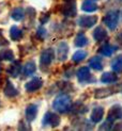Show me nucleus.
<instances>
[{
  "instance_id": "f257e3e1",
  "label": "nucleus",
  "mask_w": 122,
  "mask_h": 131,
  "mask_svg": "<svg viewBox=\"0 0 122 131\" xmlns=\"http://www.w3.org/2000/svg\"><path fill=\"white\" fill-rule=\"evenodd\" d=\"M71 107H72V100L67 94L57 96L53 101V108L59 113H68L71 111Z\"/></svg>"
},
{
  "instance_id": "f03ea898",
  "label": "nucleus",
  "mask_w": 122,
  "mask_h": 131,
  "mask_svg": "<svg viewBox=\"0 0 122 131\" xmlns=\"http://www.w3.org/2000/svg\"><path fill=\"white\" fill-rule=\"evenodd\" d=\"M119 11L117 10H112L106 13V15L103 19L104 24L108 27L109 30H115L118 26V21H119Z\"/></svg>"
},
{
  "instance_id": "7ed1b4c3",
  "label": "nucleus",
  "mask_w": 122,
  "mask_h": 131,
  "mask_svg": "<svg viewBox=\"0 0 122 131\" xmlns=\"http://www.w3.org/2000/svg\"><path fill=\"white\" fill-rule=\"evenodd\" d=\"M55 59V51L53 48L45 49L40 57V65L41 67H48Z\"/></svg>"
},
{
  "instance_id": "20e7f679",
  "label": "nucleus",
  "mask_w": 122,
  "mask_h": 131,
  "mask_svg": "<svg viewBox=\"0 0 122 131\" xmlns=\"http://www.w3.org/2000/svg\"><path fill=\"white\" fill-rule=\"evenodd\" d=\"M60 122H61V118L58 114L53 113V112H47L46 114H45L42 123H43V126L58 127L60 125Z\"/></svg>"
},
{
  "instance_id": "39448f33",
  "label": "nucleus",
  "mask_w": 122,
  "mask_h": 131,
  "mask_svg": "<svg viewBox=\"0 0 122 131\" xmlns=\"http://www.w3.org/2000/svg\"><path fill=\"white\" fill-rule=\"evenodd\" d=\"M61 13L62 15L72 17L76 15V1L75 0H65L61 6Z\"/></svg>"
},
{
  "instance_id": "423d86ee",
  "label": "nucleus",
  "mask_w": 122,
  "mask_h": 131,
  "mask_svg": "<svg viewBox=\"0 0 122 131\" xmlns=\"http://www.w3.org/2000/svg\"><path fill=\"white\" fill-rule=\"evenodd\" d=\"M98 21V17L94 15H83L79 17L78 25L82 28H91Z\"/></svg>"
},
{
  "instance_id": "0eeeda50",
  "label": "nucleus",
  "mask_w": 122,
  "mask_h": 131,
  "mask_svg": "<svg viewBox=\"0 0 122 131\" xmlns=\"http://www.w3.org/2000/svg\"><path fill=\"white\" fill-rule=\"evenodd\" d=\"M122 118V107L120 104H115L110 108V110L108 111V115H107V119L115 122L117 119Z\"/></svg>"
},
{
  "instance_id": "6e6552de",
  "label": "nucleus",
  "mask_w": 122,
  "mask_h": 131,
  "mask_svg": "<svg viewBox=\"0 0 122 131\" xmlns=\"http://www.w3.org/2000/svg\"><path fill=\"white\" fill-rule=\"evenodd\" d=\"M42 85H43V80L41 79V78L35 77V78H33V79H31L29 82L26 83L25 89L27 92H35L39 89H41Z\"/></svg>"
},
{
  "instance_id": "1a4fd4ad",
  "label": "nucleus",
  "mask_w": 122,
  "mask_h": 131,
  "mask_svg": "<svg viewBox=\"0 0 122 131\" xmlns=\"http://www.w3.org/2000/svg\"><path fill=\"white\" fill-rule=\"evenodd\" d=\"M69 53V46L67 43L61 42L57 47V58L59 61H65Z\"/></svg>"
},
{
  "instance_id": "9d476101",
  "label": "nucleus",
  "mask_w": 122,
  "mask_h": 131,
  "mask_svg": "<svg viewBox=\"0 0 122 131\" xmlns=\"http://www.w3.org/2000/svg\"><path fill=\"white\" fill-rule=\"evenodd\" d=\"M103 116H104V109L102 107H95L92 110L91 114H90V119H91L92 123L98 124L102 121Z\"/></svg>"
},
{
  "instance_id": "9b49d317",
  "label": "nucleus",
  "mask_w": 122,
  "mask_h": 131,
  "mask_svg": "<svg viewBox=\"0 0 122 131\" xmlns=\"http://www.w3.org/2000/svg\"><path fill=\"white\" fill-rule=\"evenodd\" d=\"M37 114V106L34 103H31L27 107L26 109V118H27L28 122H32L35 119Z\"/></svg>"
},
{
  "instance_id": "f8f14e48",
  "label": "nucleus",
  "mask_w": 122,
  "mask_h": 131,
  "mask_svg": "<svg viewBox=\"0 0 122 131\" xmlns=\"http://www.w3.org/2000/svg\"><path fill=\"white\" fill-rule=\"evenodd\" d=\"M115 89H98V90H95L94 92V97L96 98V99H101V98H105V97H108V96H110L112 95L114 93H116L117 91H114Z\"/></svg>"
},
{
  "instance_id": "ddd939ff",
  "label": "nucleus",
  "mask_w": 122,
  "mask_h": 131,
  "mask_svg": "<svg viewBox=\"0 0 122 131\" xmlns=\"http://www.w3.org/2000/svg\"><path fill=\"white\" fill-rule=\"evenodd\" d=\"M93 37L96 42H102L108 37V33L104 28L98 27V28H95V30L93 32Z\"/></svg>"
},
{
  "instance_id": "4468645a",
  "label": "nucleus",
  "mask_w": 122,
  "mask_h": 131,
  "mask_svg": "<svg viewBox=\"0 0 122 131\" xmlns=\"http://www.w3.org/2000/svg\"><path fill=\"white\" fill-rule=\"evenodd\" d=\"M90 69L89 67H86L83 66L81 68L78 69V71H77V78H78V81L79 82H86L90 79Z\"/></svg>"
},
{
  "instance_id": "2eb2a0df",
  "label": "nucleus",
  "mask_w": 122,
  "mask_h": 131,
  "mask_svg": "<svg viewBox=\"0 0 122 131\" xmlns=\"http://www.w3.org/2000/svg\"><path fill=\"white\" fill-rule=\"evenodd\" d=\"M3 93L6 97L13 98V97H16L18 95V91L15 89V86L13 85L10 81H6V84H5L4 90H3Z\"/></svg>"
},
{
  "instance_id": "dca6fc26",
  "label": "nucleus",
  "mask_w": 122,
  "mask_h": 131,
  "mask_svg": "<svg viewBox=\"0 0 122 131\" xmlns=\"http://www.w3.org/2000/svg\"><path fill=\"white\" fill-rule=\"evenodd\" d=\"M118 80V76L114 73H110V71H107V73H104L101 77V82L106 83V84H110V83H115Z\"/></svg>"
},
{
  "instance_id": "f3484780",
  "label": "nucleus",
  "mask_w": 122,
  "mask_h": 131,
  "mask_svg": "<svg viewBox=\"0 0 122 131\" xmlns=\"http://www.w3.org/2000/svg\"><path fill=\"white\" fill-rule=\"evenodd\" d=\"M21 70H22V65L19 64V62L16 61V62L13 63L8 69H6V73H8L11 77L16 78V77H18L19 74H21Z\"/></svg>"
},
{
  "instance_id": "a211bd4d",
  "label": "nucleus",
  "mask_w": 122,
  "mask_h": 131,
  "mask_svg": "<svg viewBox=\"0 0 122 131\" xmlns=\"http://www.w3.org/2000/svg\"><path fill=\"white\" fill-rule=\"evenodd\" d=\"M89 65H90V67H92L95 70H102L103 69V59L99 56H95L90 59Z\"/></svg>"
},
{
  "instance_id": "6ab92c4d",
  "label": "nucleus",
  "mask_w": 122,
  "mask_h": 131,
  "mask_svg": "<svg viewBox=\"0 0 122 131\" xmlns=\"http://www.w3.org/2000/svg\"><path fill=\"white\" fill-rule=\"evenodd\" d=\"M81 10L87 13H92L98 10V5L92 0H86V1H83L81 3Z\"/></svg>"
},
{
  "instance_id": "aec40b11",
  "label": "nucleus",
  "mask_w": 122,
  "mask_h": 131,
  "mask_svg": "<svg viewBox=\"0 0 122 131\" xmlns=\"http://www.w3.org/2000/svg\"><path fill=\"white\" fill-rule=\"evenodd\" d=\"M111 68L115 73H122V54L117 56L112 60Z\"/></svg>"
},
{
  "instance_id": "412c9836",
  "label": "nucleus",
  "mask_w": 122,
  "mask_h": 131,
  "mask_svg": "<svg viewBox=\"0 0 122 131\" xmlns=\"http://www.w3.org/2000/svg\"><path fill=\"white\" fill-rule=\"evenodd\" d=\"M116 49H117V48H116L115 46L110 45V44H104L100 48V53L103 54V56H105V57H110L115 52Z\"/></svg>"
},
{
  "instance_id": "4be33fe9",
  "label": "nucleus",
  "mask_w": 122,
  "mask_h": 131,
  "mask_svg": "<svg viewBox=\"0 0 122 131\" xmlns=\"http://www.w3.org/2000/svg\"><path fill=\"white\" fill-rule=\"evenodd\" d=\"M36 70V65L33 61H29L25 64V66L23 68V73L25 76H30L32 74H34V71Z\"/></svg>"
},
{
  "instance_id": "5701e85b",
  "label": "nucleus",
  "mask_w": 122,
  "mask_h": 131,
  "mask_svg": "<svg viewBox=\"0 0 122 131\" xmlns=\"http://www.w3.org/2000/svg\"><path fill=\"white\" fill-rule=\"evenodd\" d=\"M10 36L13 41H18L21 40V37L23 36V31L22 29H19L17 26H13L10 29Z\"/></svg>"
},
{
  "instance_id": "b1692460",
  "label": "nucleus",
  "mask_w": 122,
  "mask_h": 131,
  "mask_svg": "<svg viewBox=\"0 0 122 131\" xmlns=\"http://www.w3.org/2000/svg\"><path fill=\"white\" fill-rule=\"evenodd\" d=\"M14 59V53L11 49H2L0 51V61H12Z\"/></svg>"
},
{
  "instance_id": "393cba45",
  "label": "nucleus",
  "mask_w": 122,
  "mask_h": 131,
  "mask_svg": "<svg viewBox=\"0 0 122 131\" xmlns=\"http://www.w3.org/2000/svg\"><path fill=\"white\" fill-rule=\"evenodd\" d=\"M71 110H72V112H74L75 114H83L86 113L88 109L86 106H83L81 102H76L74 103L72 107H71Z\"/></svg>"
},
{
  "instance_id": "a878e982",
  "label": "nucleus",
  "mask_w": 122,
  "mask_h": 131,
  "mask_svg": "<svg viewBox=\"0 0 122 131\" xmlns=\"http://www.w3.org/2000/svg\"><path fill=\"white\" fill-rule=\"evenodd\" d=\"M75 46H77V47H85V46L88 44V38L86 37V35L83 33H79L78 35H77L75 37Z\"/></svg>"
},
{
  "instance_id": "bb28decb",
  "label": "nucleus",
  "mask_w": 122,
  "mask_h": 131,
  "mask_svg": "<svg viewBox=\"0 0 122 131\" xmlns=\"http://www.w3.org/2000/svg\"><path fill=\"white\" fill-rule=\"evenodd\" d=\"M25 16V11L22 9V8H16L12 11L11 13V17L14 19V20L18 21V20H22Z\"/></svg>"
},
{
  "instance_id": "cd10ccee",
  "label": "nucleus",
  "mask_w": 122,
  "mask_h": 131,
  "mask_svg": "<svg viewBox=\"0 0 122 131\" xmlns=\"http://www.w3.org/2000/svg\"><path fill=\"white\" fill-rule=\"evenodd\" d=\"M86 57H87V52L85 50H78L73 54L72 60L76 63H78V62H81L82 60H85Z\"/></svg>"
},
{
  "instance_id": "c85d7f7f",
  "label": "nucleus",
  "mask_w": 122,
  "mask_h": 131,
  "mask_svg": "<svg viewBox=\"0 0 122 131\" xmlns=\"http://www.w3.org/2000/svg\"><path fill=\"white\" fill-rule=\"evenodd\" d=\"M110 129H112V122L109 121V119L104 122L100 126V130H110Z\"/></svg>"
},
{
  "instance_id": "c756f323",
  "label": "nucleus",
  "mask_w": 122,
  "mask_h": 131,
  "mask_svg": "<svg viewBox=\"0 0 122 131\" xmlns=\"http://www.w3.org/2000/svg\"><path fill=\"white\" fill-rule=\"evenodd\" d=\"M46 34H47V32H46V30H45L44 28H39V29H37V32H36L37 37L44 38L45 36H46Z\"/></svg>"
},
{
  "instance_id": "7c9ffc66",
  "label": "nucleus",
  "mask_w": 122,
  "mask_h": 131,
  "mask_svg": "<svg viewBox=\"0 0 122 131\" xmlns=\"http://www.w3.org/2000/svg\"><path fill=\"white\" fill-rule=\"evenodd\" d=\"M48 18H49V13H45L44 16L41 18V23L42 24H45V23H47L48 20Z\"/></svg>"
},
{
  "instance_id": "2f4dec72",
  "label": "nucleus",
  "mask_w": 122,
  "mask_h": 131,
  "mask_svg": "<svg viewBox=\"0 0 122 131\" xmlns=\"http://www.w3.org/2000/svg\"><path fill=\"white\" fill-rule=\"evenodd\" d=\"M114 130H122V123L121 124H116L115 126H112Z\"/></svg>"
},
{
  "instance_id": "473e14b6",
  "label": "nucleus",
  "mask_w": 122,
  "mask_h": 131,
  "mask_svg": "<svg viewBox=\"0 0 122 131\" xmlns=\"http://www.w3.org/2000/svg\"><path fill=\"white\" fill-rule=\"evenodd\" d=\"M118 40H119V41L122 43V32H121V33L119 34V36H118Z\"/></svg>"
},
{
  "instance_id": "72a5a7b5",
  "label": "nucleus",
  "mask_w": 122,
  "mask_h": 131,
  "mask_svg": "<svg viewBox=\"0 0 122 131\" xmlns=\"http://www.w3.org/2000/svg\"><path fill=\"white\" fill-rule=\"evenodd\" d=\"M119 1H120V2H122V0H119Z\"/></svg>"
},
{
  "instance_id": "f704fd0d",
  "label": "nucleus",
  "mask_w": 122,
  "mask_h": 131,
  "mask_svg": "<svg viewBox=\"0 0 122 131\" xmlns=\"http://www.w3.org/2000/svg\"><path fill=\"white\" fill-rule=\"evenodd\" d=\"M0 35H1V31H0Z\"/></svg>"
},
{
  "instance_id": "c9c22d12",
  "label": "nucleus",
  "mask_w": 122,
  "mask_h": 131,
  "mask_svg": "<svg viewBox=\"0 0 122 131\" xmlns=\"http://www.w3.org/2000/svg\"><path fill=\"white\" fill-rule=\"evenodd\" d=\"M92 1H94V0H92Z\"/></svg>"
},
{
  "instance_id": "e433bc0d",
  "label": "nucleus",
  "mask_w": 122,
  "mask_h": 131,
  "mask_svg": "<svg viewBox=\"0 0 122 131\" xmlns=\"http://www.w3.org/2000/svg\"><path fill=\"white\" fill-rule=\"evenodd\" d=\"M121 15H122V14H121Z\"/></svg>"
}]
</instances>
